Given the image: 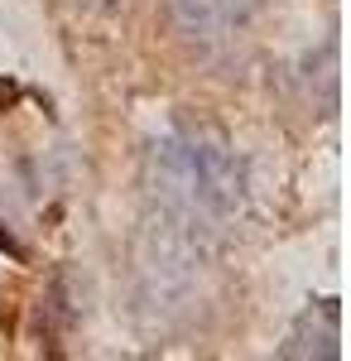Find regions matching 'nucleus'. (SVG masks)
<instances>
[{
    "mask_svg": "<svg viewBox=\"0 0 351 361\" xmlns=\"http://www.w3.org/2000/svg\"><path fill=\"white\" fill-rule=\"evenodd\" d=\"M149 197L159 222L188 246L216 236L245 202V164L207 126H178L149 149Z\"/></svg>",
    "mask_w": 351,
    "mask_h": 361,
    "instance_id": "1",
    "label": "nucleus"
},
{
    "mask_svg": "<svg viewBox=\"0 0 351 361\" xmlns=\"http://www.w3.org/2000/svg\"><path fill=\"white\" fill-rule=\"evenodd\" d=\"M260 5L265 0H168V15L197 44H226L260 15Z\"/></svg>",
    "mask_w": 351,
    "mask_h": 361,
    "instance_id": "2",
    "label": "nucleus"
},
{
    "mask_svg": "<svg viewBox=\"0 0 351 361\" xmlns=\"http://www.w3.org/2000/svg\"><path fill=\"white\" fill-rule=\"evenodd\" d=\"M0 250H10V255H15V260H20V255H25V250H20V241H15V236H10V231H5V226H0Z\"/></svg>",
    "mask_w": 351,
    "mask_h": 361,
    "instance_id": "3",
    "label": "nucleus"
}]
</instances>
